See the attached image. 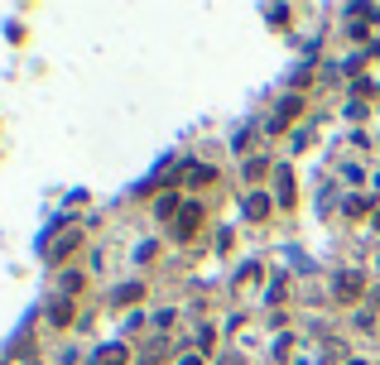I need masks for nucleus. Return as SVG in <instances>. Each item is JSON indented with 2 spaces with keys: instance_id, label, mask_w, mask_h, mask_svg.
<instances>
[{
  "instance_id": "17",
  "label": "nucleus",
  "mask_w": 380,
  "mask_h": 365,
  "mask_svg": "<svg viewBox=\"0 0 380 365\" xmlns=\"http://www.w3.org/2000/svg\"><path fill=\"white\" fill-rule=\"evenodd\" d=\"M347 365H366V361H347Z\"/></svg>"
},
{
  "instance_id": "5",
  "label": "nucleus",
  "mask_w": 380,
  "mask_h": 365,
  "mask_svg": "<svg viewBox=\"0 0 380 365\" xmlns=\"http://www.w3.org/2000/svg\"><path fill=\"white\" fill-rule=\"evenodd\" d=\"M48 322H58V327L73 322V298H68V293H58V298L48 303Z\"/></svg>"
},
{
  "instance_id": "13",
  "label": "nucleus",
  "mask_w": 380,
  "mask_h": 365,
  "mask_svg": "<svg viewBox=\"0 0 380 365\" xmlns=\"http://www.w3.org/2000/svg\"><path fill=\"white\" fill-rule=\"evenodd\" d=\"M221 365H246V361L241 356H221Z\"/></svg>"
},
{
  "instance_id": "2",
  "label": "nucleus",
  "mask_w": 380,
  "mask_h": 365,
  "mask_svg": "<svg viewBox=\"0 0 380 365\" xmlns=\"http://www.w3.org/2000/svg\"><path fill=\"white\" fill-rule=\"evenodd\" d=\"M202 216H207V212H202L197 202H183V207H179V221H174V236H179V241H192L197 226H202Z\"/></svg>"
},
{
  "instance_id": "1",
  "label": "nucleus",
  "mask_w": 380,
  "mask_h": 365,
  "mask_svg": "<svg viewBox=\"0 0 380 365\" xmlns=\"http://www.w3.org/2000/svg\"><path fill=\"white\" fill-rule=\"evenodd\" d=\"M78 245H82V231H78V226H68V231H58V236H53V241L44 245V255H48V260L58 265V260H68V255H73Z\"/></svg>"
},
{
  "instance_id": "10",
  "label": "nucleus",
  "mask_w": 380,
  "mask_h": 365,
  "mask_svg": "<svg viewBox=\"0 0 380 365\" xmlns=\"http://www.w3.org/2000/svg\"><path fill=\"white\" fill-rule=\"evenodd\" d=\"M217 178V169H212V164H192L188 169V182H212Z\"/></svg>"
},
{
  "instance_id": "6",
  "label": "nucleus",
  "mask_w": 380,
  "mask_h": 365,
  "mask_svg": "<svg viewBox=\"0 0 380 365\" xmlns=\"http://www.w3.org/2000/svg\"><path fill=\"white\" fill-rule=\"evenodd\" d=\"M275 197H280V207H293V174L289 169H275Z\"/></svg>"
},
{
  "instance_id": "7",
  "label": "nucleus",
  "mask_w": 380,
  "mask_h": 365,
  "mask_svg": "<svg viewBox=\"0 0 380 365\" xmlns=\"http://www.w3.org/2000/svg\"><path fill=\"white\" fill-rule=\"evenodd\" d=\"M270 212H275V202H270L265 192H251V197H246V216H255V221H265Z\"/></svg>"
},
{
  "instance_id": "15",
  "label": "nucleus",
  "mask_w": 380,
  "mask_h": 365,
  "mask_svg": "<svg viewBox=\"0 0 380 365\" xmlns=\"http://www.w3.org/2000/svg\"><path fill=\"white\" fill-rule=\"evenodd\" d=\"M140 365H159V361H154V356H145V361H140Z\"/></svg>"
},
{
  "instance_id": "14",
  "label": "nucleus",
  "mask_w": 380,
  "mask_h": 365,
  "mask_svg": "<svg viewBox=\"0 0 380 365\" xmlns=\"http://www.w3.org/2000/svg\"><path fill=\"white\" fill-rule=\"evenodd\" d=\"M183 365H202V356H183Z\"/></svg>"
},
{
  "instance_id": "12",
  "label": "nucleus",
  "mask_w": 380,
  "mask_h": 365,
  "mask_svg": "<svg viewBox=\"0 0 380 365\" xmlns=\"http://www.w3.org/2000/svg\"><path fill=\"white\" fill-rule=\"evenodd\" d=\"M265 169H270L265 159H251V164H246V178H265Z\"/></svg>"
},
{
  "instance_id": "11",
  "label": "nucleus",
  "mask_w": 380,
  "mask_h": 365,
  "mask_svg": "<svg viewBox=\"0 0 380 365\" xmlns=\"http://www.w3.org/2000/svg\"><path fill=\"white\" fill-rule=\"evenodd\" d=\"M140 293H145V288H140V283H125V288H120V293H116V303H140Z\"/></svg>"
},
{
  "instance_id": "9",
  "label": "nucleus",
  "mask_w": 380,
  "mask_h": 365,
  "mask_svg": "<svg viewBox=\"0 0 380 365\" xmlns=\"http://www.w3.org/2000/svg\"><path fill=\"white\" fill-rule=\"evenodd\" d=\"M179 207H183V202H179V197H174V192H164V197H159V202H154V216H174V212H179Z\"/></svg>"
},
{
  "instance_id": "4",
  "label": "nucleus",
  "mask_w": 380,
  "mask_h": 365,
  "mask_svg": "<svg viewBox=\"0 0 380 365\" xmlns=\"http://www.w3.org/2000/svg\"><path fill=\"white\" fill-rule=\"evenodd\" d=\"M298 111H303V96H284V106L270 115V130H284V125L293 120V115H298Z\"/></svg>"
},
{
  "instance_id": "8",
  "label": "nucleus",
  "mask_w": 380,
  "mask_h": 365,
  "mask_svg": "<svg viewBox=\"0 0 380 365\" xmlns=\"http://www.w3.org/2000/svg\"><path fill=\"white\" fill-rule=\"evenodd\" d=\"M92 365H130V351L125 346H101L92 356Z\"/></svg>"
},
{
  "instance_id": "16",
  "label": "nucleus",
  "mask_w": 380,
  "mask_h": 365,
  "mask_svg": "<svg viewBox=\"0 0 380 365\" xmlns=\"http://www.w3.org/2000/svg\"><path fill=\"white\" fill-rule=\"evenodd\" d=\"M376 231H380V212H376Z\"/></svg>"
},
{
  "instance_id": "3",
  "label": "nucleus",
  "mask_w": 380,
  "mask_h": 365,
  "mask_svg": "<svg viewBox=\"0 0 380 365\" xmlns=\"http://www.w3.org/2000/svg\"><path fill=\"white\" fill-rule=\"evenodd\" d=\"M361 288H366V274H356V270L337 274V298H342V303H356V298H361Z\"/></svg>"
}]
</instances>
